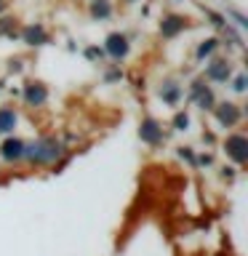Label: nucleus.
<instances>
[{
	"label": "nucleus",
	"mask_w": 248,
	"mask_h": 256,
	"mask_svg": "<svg viewBox=\"0 0 248 256\" xmlns=\"http://www.w3.org/2000/svg\"><path fill=\"white\" fill-rule=\"evenodd\" d=\"M62 155H64V147L54 139V136H43V139L27 144V150H24V160L35 168L56 166L62 160Z\"/></svg>",
	"instance_id": "nucleus-1"
},
{
	"label": "nucleus",
	"mask_w": 248,
	"mask_h": 256,
	"mask_svg": "<svg viewBox=\"0 0 248 256\" xmlns=\"http://www.w3.org/2000/svg\"><path fill=\"white\" fill-rule=\"evenodd\" d=\"M222 150H224V155H227L235 166H246V160H248V139H246L240 131L227 134V139H224Z\"/></svg>",
	"instance_id": "nucleus-2"
},
{
	"label": "nucleus",
	"mask_w": 248,
	"mask_h": 256,
	"mask_svg": "<svg viewBox=\"0 0 248 256\" xmlns=\"http://www.w3.org/2000/svg\"><path fill=\"white\" fill-rule=\"evenodd\" d=\"M104 56H110L112 62H123L128 54H131V40H128L126 32H110L104 38V46H102Z\"/></svg>",
	"instance_id": "nucleus-3"
},
{
	"label": "nucleus",
	"mask_w": 248,
	"mask_h": 256,
	"mask_svg": "<svg viewBox=\"0 0 248 256\" xmlns=\"http://www.w3.org/2000/svg\"><path fill=\"white\" fill-rule=\"evenodd\" d=\"M211 112H214V120L219 123V128H235L243 120V110L235 102H216V107Z\"/></svg>",
	"instance_id": "nucleus-4"
},
{
	"label": "nucleus",
	"mask_w": 248,
	"mask_h": 256,
	"mask_svg": "<svg viewBox=\"0 0 248 256\" xmlns=\"http://www.w3.org/2000/svg\"><path fill=\"white\" fill-rule=\"evenodd\" d=\"M232 78V62L230 59H222V56H211L206 64V78L208 83H230Z\"/></svg>",
	"instance_id": "nucleus-5"
},
{
	"label": "nucleus",
	"mask_w": 248,
	"mask_h": 256,
	"mask_svg": "<svg viewBox=\"0 0 248 256\" xmlns=\"http://www.w3.org/2000/svg\"><path fill=\"white\" fill-rule=\"evenodd\" d=\"M139 139L144 142V144H150V147H158V144H163V139H166V134H163V123H160L158 118H152V115H147L139 123Z\"/></svg>",
	"instance_id": "nucleus-6"
},
{
	"label": "nucleus",
	"mask_w": 248,
	"mask_h": 256,
	"mask_svg": "<svg viewBox=\"0 0 248 256\" xmlns=\"http://www.w3.org/2000/svg\"><path fill=\"white\" fill-rule=\"evenodd\" d=\"M24 150H27V142L19 139V136H6V142L0 144V160L3 163H22L24 160Z\"/></svg>",
	"instance_id": "nucleus-7"
},
{
	"label": "nucleus",
	"mask_w": 248,
	"mask_h": 256,
	"mask_svg": "<svg viewBox=\"0 0 248 256\" xmlns=\"http://www.w3.org/2000/svg\"><path fill=\"white\" fill-rule=\"evenodd\" d=\"M22 99L27 107H43L48 102V86L43 80H27L22 88Z\"/></svg>",
	"instance_id": "nucleus-8"
},
{
	"label": "nucleus",
	"mask_w": 248,
	"mask_h": 256,
	"mask_svg": "<svg viewBox=\"0 0 248 256\" xmlns=\"http://www.w3.org/2000/svg\"><path fill=\"white\" fill-rule=\"evenodd\" d=\"M187 27H190V19H187V16H182V14H166L163 19H160V24H158L160 35L168 38V40L179 38Z\"/></svg>",
	"instance_id": "nucleus-9"
},
{
	"label": "nucleus",
	"mask_w": 248,
	"mask_h": 256,
	"mask_svg": "<svg viewBox=\"0 0 248 256\" xmlns=\"http://www.w3.org/2000/svg\"><path fill=\"white\" fill-rule=\"evenodd\" d=\"M19 40L27 43V46H32V48H38V46H46L51 38H48V30L43 27V24L35 22V24H27V27L19 32Z\"/></svg>",
	"instance_id": "nucleus-10"
},
{
	"label": "nucleus",
	"mask_w": 248,
	"mask_h": 256,
	"mask_svg": "<svg viewBox=\"0 0 248 256\" xmlns=\"http://www.w3.org/2000/svg\"><path fill=\"white\" fill-rule=\"evenodd\" d=\"M158 96L163 99V104H168V107H179V102L184 99V88L176 83V80H166V83H160Z\"/></svg>",
	"instance_id": "nucleus-11"
},
{
	"label": "nucleus",
	"mask_w": 248,
	"mask_h": 256,
	"mask_svg": "<svg viewBox=\"0 0 248 256\" xmlns=\"http://www.w3.org/2000/svg\"><path fill=\"white\" fill-rule=\"evenodd\" d=\"M16 123H19V115H16V110L11 107V104H3L0 107V134L3 136H11Z\"/></svg>",
	"instance_id": "nucleus-12"
},
{
	"label": "nucleus",
	"mask_w": 248,
	"mask_h": 256,
	"mask_svg": "<svg viewBox=\"0 0 248 256\" xmlns=\"http://www.w3.org/2000/svg\"><path fill=\"white\" fill-rule=\"evenodd\" d=\"M219 46H222L219 38H206V40H200L198 48H195V59H198V62H208L216 51H219Z\"/></svg>",
	"instance_id": "nucleus-13"
},
{
	"label": "nucleus",
	"mask_w": 248,
	"mask_h": 256,
	"mask_svg": "<svg viewBox=\"0 0 248 256\" xmlns=\"http://www.w3.org/2000/svg\"><path fill=\"white\" fill-rule=\"evenodd\" d=\"M94 22H107L112 16V0H91V8H88Z\"/></svg>",
	"instance_id": "nucleus-14"
},
{
	"label": "nucleus",
	"mask_w": 248,
	"mask_h": 256,
	"mask_svg": "<svg viewBox=\"0 0 248 256\" xmlns=\"http://www.w3.org/2000/svg\"><path fill=\"white\" fill-rule=\"evenodd\" d=\"M192 102H195V104H198V107L203 110V112H211V110L216 107V94H214V88H211V86L200 88L198 96H195Z\"/></svg>",
	"instance_id": "nucleus-15"
},
{
	"label": "nucleus",
	"mask_w": 248,
	"mask_h": 256,
	"mask_svg": "<svg viewBox=\"0 0 248 256\" xmlns=\"http://www.w3.org/2000/svg\"><path fill=\"white\" fill-rule=\"evenodd\" d=\"M0 38H8V40L19 38V19H14V16H0Z\"/></svg>",
	"instance_id": "nucleus-16"
},
{
	"label": "nucleus",
	"mask_w": 248,
	"mask_h": 256,
	"mask_svg": "<svg viewBox=\"0 0 248 256\" xmlns=\"http://www.w3.org/2000/svg\"><path fill=\"white\" fill-rule=\"evenodd\" d=\"M230 88H232L235 94H246V91H248V75H246V72L232 75V78H230Z\"/></svg>",
	"instance_id": "nucleus-17"
},
{
	"label": "nucleus",
	"mask_w": 248,
	"mask_h": 256,
	"mask_svg": "<svg viewBox=\"0 0 248 256\" xmlns=\"http://www.w3.org/2000/svg\"><path fill=\"white\" fill-rule=\"evenodd\" d=\"M171 126L176 128V131H187V128H190V115H187V112H184V110H179V112H176V115H174Z\"/></svg>",
	"instance_id": "nucleus-18"
},
{
	"label": "nucleus",
	"mask_w": 248,
	"mask_h": 256,
	"mask_svg": "<svg viewBox=\"0 0 248 256\" xmlns=\"http://www.w3.org/2000/svg\"><path fill=\"white\" fill-rule=\"evenodd\" d=\"M224 16H230V19L235 22L240 30H246V27H248V19H246V16L240 14V11H235V8H232V6H227V8H224Z\"/></svg>",
	"instance_id": "nucleus-19"
},
{
	"label": "nucleus",
	"mask_w": 248,
	"mask_h": 256,
	"mask_svg": "<svg viewBox=\"0 0 248 256\" xmlns=\"http://www.w3.org/2000/svg\"><path fill=\"white\" fill-rule=\"evenodd\" d=\"M203 11H206V16H208V19H211V24H214V27H224V24H227V16L216 14V11H211V8H206V6H203Z\"/></svg>",
	"instance_id": "nucleus-20"
},
{
	"label": "nucleus",
	"mask_w": 248,
	"mask_h": 256,
	"mask_svg": "<svg viewBox=\"0 0 248 256\" xmlns=\"http://www.w3.org/2000/svg\"><path fill=\"white\" fill-rule=\"evenodd\" d=\"M83 54H86V59H88V62H102V59H104V51H102L99 46H88Z\"/></svg>",
	"instance_id": "nucleus-21"
},
{
	"label": "nucleus",
	"mask_w": 248,
	"mask_h": 256,
	"mask_svg": "<svg viewBox=\"0 0 248 256\" xmlns=\"http://www.w3.org/2000/svg\"><path fill=\"white\" fill-rule=\"evenodd\" d=\"M118 80H123V70H120V67H112V70H107V72H104V83H118Z\"/></svg>",
	"instance_id": "nucleus-22"
},
{
	"label": "nucleus",
	"mask_w": 248,
	"mask_h": 256,
	"mask_svg": "<svg viewBox=\"0 0 248 256\" xmlns=\"http://www.w3.org/2000/svg\"><path fill=\"white\" fill-rule=\"evenodd\" d=\"M195 166H200V168L214 166V155L211 152H200V155H195Z\"/></svg>",
	"instance_id": "nucleus-23"
},
{
	"label": "nucleus",
	"mask_w": 248,
	"mask_h": 256,
	"mask_svg": "<svg viewBox=\"0 0 248 256\" xmlns=\"http://www.w3.org/2000/svg\"><path fill=\"white\" fill-rule=\"evenodd\" d=\"M179 158L187 160L190 166H195V150H192V147H179Z\"/></svg>",
	"instance_id": "nucleus-24"
},
{
	"label": "nucleus",
	"mask_w": 248,
	"mask_h": 256,
	"mask_svg": "<svg viewBox=\"0 0 248 256\" xmlns=\"http://www.w3.org/2000/svg\"><path fill=\"white\" fill-rule=\"evenodd\" d=\"M6 8H8V0H0V16L6 14Z\"/></svg>",
	"instance_id": "nucleus-25"
},
{
	"label": "nucleus",
	"mask_w": 248,
	"mask_h": 256,
	"mask_svg": "<svg viewBox=\"0 0 248 256\" xmlns=\"http://www.w3.org/2000/svg\"><path fill=\"white\" fill-rule=\"evenodd\" d=\"M126 3H139V0H126Z\"/></svg>",
	"instance_id": "nucleus-26"
}]
</instances>
